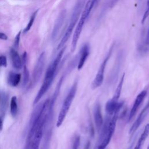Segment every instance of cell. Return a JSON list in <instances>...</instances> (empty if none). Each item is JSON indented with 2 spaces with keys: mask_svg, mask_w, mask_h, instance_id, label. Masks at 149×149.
Wrapping results in <instances>:
<instances>
[{
  "mask_svg": "<svg viewBox=\"0 0 149 149\" xmlns=\"http://www.w3.org/2000/svg\"><path fill=\"white\" fill-rule=\"evenodd\" d=\"M134 141H135V140H133V141L132 143V144L129 146V147H128V148H127V149H132L133 146V145H134Z\"/></svg>",
  "mask_w": 149,
  "mask_h": 149,
  "instance_id": "obj_29",
  "label": "cell"
},
{
  "mask_svg": "<svg viewBox=\"0 0 149 149\" xmlns=\"http://www.w3.org/2000/svg\"><path fill=\"white\" fill-rule=\"evenodd\" d=\"M146 95H147V91L143 90L137 95V97L134 100V104L130 109L129 115V119H128L129 121L131 120L132 119V118L134 117V116L135 115L140 105H141V104L143 101L144 99L145 98Z\"/></svg>",
  "mask_w": 149,
  "mask_h": 149,
  "instance_id": "obj_8",
  "label": "cell"
},
{
  "mask_svg": "<svg viewBox=\"0 0 149 149\" xmlns=\"http://www.w3.org/2000/svg\"><path fill=\"white\" fill-rule=\"evenodd\" d=\"M7 66V59L4 55L0 56V67H6Z\"/></svg>",
  "mask_w": 149,
  "mask_h": 149,
  "instance_id": "obj_25",
  "label": "cell"
},
{
  "mask_svg": "<svg viewBox=\"0 0 149 149\" xmlns=\"http://www.w3.org/2000/svg\"><path fill=\"white\" fill-rule=\"evenodd\" d=\"M20 35H21V31H19L18 33L16 34L14 41H13V48L16 50L18 48L19 45V42H20Z\"/></svg>",
  "mask_w": 149,
  "mask_h": 149,
  "instance_id": "obj_22",
  "label": "cell"
},
{
  "mask_svg": "<svg viewBox=\"0 0 149 149\" xmlns=\"http://www.w3.org/2000/svg\"><path fill=\"white\" fill-rule=\"evenodd\" d=\"M21 79V74L20 73H15L13 72H10L8 77V84L12 86L16 87L17 86Z\"/></svg>",
  "mask_w": 149,
  "mask_h": 149,
  "instance_id": "obj_16",
  "label": "cell"
},
{
  "mask_svg": "<svg viewBox=\"0 0 149 149\" xmlns=\"http://www.w3.org/2000/svg\"><path fill=\"white\" fill-rule=\"evenodd\" d=\"M113 45H112L109 51H108L106 57L104 58V59L103 60L102 62L101 63L98 71L97 73V74L94 78V79L93 80L92 84H91V87L93 89H95L98 87H99L102 83L103 81H104V72H105V69L107 64V62L109 60V59L110 58L112 53V51H113Z\"/></svg>",
  "mask_w": 149,
  "mask_h": 149,
  "instance_id": "obj_5",
  "label": "cell"
},
{
  "mask_svg": "<svg viewBox=\"0 0 149 149\" xmlns=\"http://www.w3.org/2000/svg\"><path fill=\"white\" fill-rule=\"evenodd\" d=\"M10 55L13 66L17 70L20 69L23 66V64L22 59L16 50L12 48L10 50Z\"/></svg>",
  "mask_w": 149,
  "mask_h": 149,
  "instance_id": "obj_14",
  "label": "cell"
},
{
  "mask_svg": "<svg viewBox=\"0 0 149 149\" xmlns=\"http://www.w3.org/2000/svg\"><path fill=\"white\" fill-rule=\"evenodd\" d=\"M145 43H144V47L143 48V52H146L149 49V29L148 30V32L146 35V40H145Z\"/></svg>",
  "mask_w": 149,
  "mask_h": 149,
  "instance_id": "obj_24",
  "label": "cell"
},
{
  "mask_svg": "<svg viewBox=\"0 0 149 149\" xmlns=\"http://www.w3.org/2000/svg\"><path fill=\"white\" fill-rule=\"evenodd\" d=\"M77 80H75L73 84H72V87H70L69 93H68L67 95L66 96L62 105L61 107V110L59 111L57 121H56V127H59L61 126L62 123L63 122L69 110V108L71 106V104L73 101V99L75 97V95L77 91Z\"/></svg>",
  "mask_w": 149,
  "mask_h": 149,
  "instance_id": "obj_4",
  "label": "cell"
},
{
  "mask_svg": "<svg viewBox=\"0 0 149 149\" xmlns=\"http://www.w3.org/2000/svg\"><path fill=\"white\" fill-rule=\"evenodd\" d=\"M123 105V102H115L109 100L105 105V111L108 115H113L116 112H119Z\"/></svg>",
  "mask_w": 149,
  "mask_h": 149,
  "instance_id": "obj_10",
  "label": "cell"
},
{
  "mask_svg": "<svg viewBox=\"0 0 149 149\" xmlns=\"http://www.w3.org/2000/svg\"><path fill=\"white\" fill-rule=\"evenodd\" d=\"M66 16V12L65 10H62L59 15L58 16L56 22L55 23L54 29L52 33V38L55 39L56 37L57 36L58 34L59 33V31L63 24V23L65 20V17Z\"/></svg>",
  "mask_w": 149,
  "mask_h": 149,
  "instance_id": "obj_13",
  "label": "cell"
},
{
  "mask_svg": "<svg viewBox=\"0 0 149 149\" xmlns=\"http://www.w3.org/2000/svg\"><path fill=\"white\" fill-rule=\"evenodd\" d=\"M90 54V46L88 44H85L81 48L80 52V56L77 65L78 70H80L83 67Z\"/></svg>",
  "mask_w": 149,
  "mask_h": 149,
  "instance_id": "obj_12",
  "label": "cell"
},
{
  "mask_svg": "<svg viewBox=\"0 0 149 149\" xmlns=\"http://www.w3.org/2000/svg\"><path fill=\"white\" fill-rule=\"evenodd\" d=\"M0 39L2 40H8V36L6 34L2 32H0Z\"/></svg>",
  "mask_w": 149,
  "mask_h": 149,
  "instance_id": "obj_27",
  "label": "cell"
},
{
  "mask_svg": "<svg viewBox=\"0 0 149 149\" xmlns=\"http://www.w3.org/2000/svg\"><path fill=\"white\" fill-rule=\"evenodd\" d=\"M94 2H95V3H96V2L97 1V0H94Z\"/></svg>",
  "mask_w": 149,
  "mask_h": 149,
  "instance_id": "obj_32",
  "label": "cell"
},
{
  "mask_svg": "<svg viewBox=\"0 0 149 149\" xmlns=\"http://www.w3.org/2000/svg\"><path fill=\"white\" fill-rule=\"evenodd\" d=\"M37 13H38V10L34 11V12L31 15L30 18V20H29V23H27V26H26V27L23 30V33H26L27 32H28L30 29L31 28L33 23H34V22L36 19V17L37 16Z\"/></svg>",
  "mask_w": 149,
  "mask_h": 149,
  "instance_id": "obj_19",
  "label": "cell"
},
{
  "mask_svg": "<svg viewBox=\"0 0 149 149\" xmlns=\"http://www.w3.org/2000/svg\"><path fill=\"white\" fill-rule=\"evenodd\" d=\"M0 100H1V95H0Z\"/></svg>",
  "mask_w": 149,
  "mask_h": 149,
  "instance_id": "obj_34",
  "label": "cell"
},
{
  "mask_svg": "<svg viewBox=\"0 0 149 149\" xmlns=\"http://www.w3.org/2000/svg\"><path fill=\"white\" fill-rule=\"evenodd\" d=\"M148 112H149V102L147 103V104L145 106V107L141 111V112L137 118L136 119V120L134 121V122L131 126L130 130H129V134L130 135L133 134L136 132V131L137 130V129L139 127V126L141 125V124L144 120V119L146 117V116L147 115Z\"/></svg>",
  "mask_w": 149,
  "mask_h": 149,
  "instance_id": "obj_7",
  "label": "cell"
},
{
  "mask_svg": "<svg viewBox=\"0 0 149 149\" xmlns=\"http://www.w3.org/2000/svg\"><path fill=\"white\" fill-rule=\"evenodd\" d=\"M118 1V0H113V5L115 3H116Z\"/></svg>",
  "mask_w": 149,
  "mask_h": 149,
  "instance_id": "obj_31",
  "label": "cell"
},
{
  "mask_svg": "<svg viewBox=\"0 0 149 149\" xmlns=\"http://www.w3.org/2000/svg\"><path fill=\"white\" fill-rule=\"evenodd\" d=\"M21 59H22L23 65H26V62H27V52L26 51L24 52V53L22 54V56Z\"/></svg>",
  "mask_w": 149,
  "mask_h": 149,
  "instance_id": "obj_26",
  "label": "cell"
},
{
  "mask_svg": "<svg viewBox=\"0 0 149 149\" xmlns=\"http://www.w3.org/2000/svg\"><path fill=\"white\" fill-rule=\"evenodd\" d=\"M148 135H149V123L146 125L141 134L140 135V137L137 140V142L135 147H134V149H141Z\"/></svg>",
  "mask_w": 149,
  "mask_h": 149,
  "instance_id": "obj_15",
  "label": "cell"
},
{
  "mask_svg": "<svg viewBox=\"0 0 149 149\" xmlns=\"http://www.w3.org/2000/svg\"><path fill=\"white\" fill-rule=\"evenodd\" d=\"M95 3L94 0H88L87 3L84 6L83 11L81 13L80 17L79 19L76 28L75 29L74 32L73 33L72 43H71V48H70L71 52H74L76 48L77 44L79 40L81 33L82 31L83 26L92 9L93 8Z\"/></svg>",
  "mask_w": 149,
  "mask_h": 149,
  "instance_id": "obj_3",
  "label": "cell"
},
{
  "mask_svg": "<svg viewBox=\"0 0 149 149\" xmlns=\"http://www.w3.org/2000/svg\"><path fill=\"white\" fill-rule=\"evenodd\" d=\"M43 133L44 130L38 128L35 130L29 149H39Z\"/></svg>",
  "mask_w": 149,
  "mask_h": 149,
  "instance_id": "obj_11",
  "label": "cell"
},
{
  "mask_svg": "<svg viewBox=\"0 0 149 149\" xmlns=\"http://www.w3.org/2000/svg\"><path fill=\"white\" fill-rule=\"evenodd\" d=\"M147 149H149V146H148V148H147Z\"/></svg>",
  "mask_w": 149,
  "mask_h": 149,
  "instance_id": "obj_33",
  "label": "cell"
},
{
  "mask_svg": "<svg viewBox=\"0 0 149 149\" xmlns=\"http://www.w3.org/2000/svg\"><path fill=\"white\" fill-rule=\"evenodd\" d=\"M65 48L66 47L64 46L62 48L60 49V51L58 52L55 59L52 61V62L49 65V66L47 68L45 74V77H44L42 84L40 87L34 100V102H33L34 105L37 104V102L40 101V100L42 98V97L45 94V93L48 91L51 85L52 84V81L56 75L58 65L61 62L63 54L65 52Z\"/></svg>",
  "mask_w": 149,
  "mask_h": 149,
  "instance_id": "obj_1",
  "label": "cell"
},
{
  "mask_svg": "<svg viewBox=\"0 0 149 149\" xmlns=\"http://www.w3.org/2000/svg\"><path fill=\"white\" fill-rule=\"evenodd\" d=\"M93 116L96 129L99 132L100 131H101L104 124L103 118L101 110V106L99 102H97L94 106L93 110Z\"/></svg>",
  "mask_w": 149,
  "mask_h": 149,
  "instance_id": "obj_9",
  "label": "cell"
},
{
  "mask_svg": "<svg viewBox=\"0 0 149 149\" xmlns=\"http://www.w3.org/2000/svg\"><path fill=\"white\" fill-rule=\"evenodd\" d=\"M45 52H42L40 55L39 56L37 63L35 65L33 75H32V82L31 86H34L36 84V83L40 80L41 74L43 72V69L45 65Z\"/></svg>",
  "mask_w": 149,
  "mask_h": 149,
  "instance_id": "obj_6",
  "label": "cell"
},
{
  "mask_svg": "<svg viewBox=\"0 0 149 149\" xmlns=\"http://www.w3.org/2000/svg\"><path fill=\"white\" fill-rule=\"evenodd\" d=\"M124 79H125V74H123L117 86V87L115 91V93L112 97V98L111 99L112 101H115V102H118V100L119 99V97L121 94V91L124 82Z\"/></svg>",
  "mask_w": 149,
  "mask_h": 149,
  "instance_id": "obj_17",
  "label": "cell"
},
{
  "mask_svg": "<svg viewBox=\"0 0 149 149\" xmlns=\"http://www.w3.org/2000/svg\"><path fill=\"white\" fill-rule=\"evenodd\" d=\"M3 116H0V131H1L3 129Z\"/></svg>",
  "mask_w": 149,
  "mask_h": 149,
  "instance_id": "obj_28",
  "label": "cell"
},
{
  "mask_svg": "<svg viewBox=\"0 0 149 149\" xmlns=\"http://www.w3.org/2000/svg\"><path fill=\"white\" fill-rule=\"evenodd\" d=\"M95 149H103V148H102L101 147H100L98 145L97 146V147L95 148Z\"/></svg>",
  "mask_w": 149,
  "mask_h": 149,
  "instance_id": "obj_30",
  "label": "cell"
},
{
  "mask_svg": "<svg viewBox=\"0 0 149 149\" xmlns=\"http://www.w3.org/2000/svg\"><path fill=\"white\" fill-rule=\"evenodd\" d=\"M85 5V0H77V2L74 6L72 14L70 17V19L69 23V25L66 29V30L61 39L60 42L59 43L57 49H61L62 48L66 42L68 41L69 38H70L72 33L77 24V21L79 19L81 13V10Z\"/></svg>",
  "mask_w": 149,
  "mask_h": 149,
  "instance_id": "obj_2",
  "label": "cell"
},
{
  "mask_svg": "<svg viewBox=\"0 0 149 149\" xmlns=\"http://www.w3.org/2000/svg\"><path fill=\"white\" fill-rule=\"evenodd\" d=\"M148 16H149V0H147L146 8L145 12L144 13V15H143V16L142 20H141V23L142 24H143L144 23V22L146 21V20L147 19V18Z\"/></svg>",
  "mask_w": 149,
  "mask_h": 149,
  "instance_id": "obj_23",
  "label": "cell"
},
{
  "mask_svg": "<svg viewBox=\"0 0 149 149\" xmlns=\"http://www.w3.org/2000/svg\"><path fill=\"white\" fill-rule=\"evenodd\" d=\"M80 143V136L77 134H76L73 139L72 149H79Z\"/></svg>",
  "mask_w": 149,
  "mask_h": 149,
  "instance_id": "obj_21",
  "label": "cell"
},
{
  "mask_svg": "<svg viewBox=\"0 0 149 149\" xmlns=\"http://www.w3.org/2000/svg\"><path fill=\"white\" fill-rule=\"evenodd\" d=\"M29 78H30L29 71L27 68V66L24 65H23V80H22V87H25L29 81Z\"/></svg>",
  "mask_w": 149,
  "mask_h": 149,
  "instance_id": "obj_20",
  "label": "cell"
},
{
  "mask_svg": "<svg viewBox=\"0 0 149 149\" xmlns=\"http://www.w3.org/2000/svg\"><path fill=\"white\" fill-rule=\"evenodd\" d=\"M10 113L13 117H15L17 113L18 108L17 103V98L15 96H13L10 100Z\"/></svg>",
  "mask_w": 149,
  "mask_h": 149,
  "instance_id": "obj_18",
  "label": "cell"
}]
</instances>
